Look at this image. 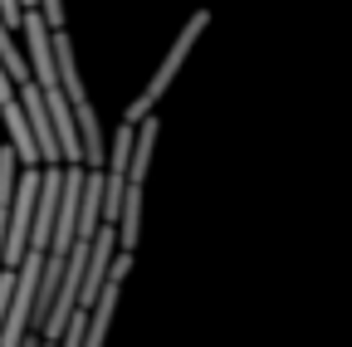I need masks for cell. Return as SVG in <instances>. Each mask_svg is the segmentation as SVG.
<instances>
[{
  "mask_svg": "<svg viewBox=\"0 0 352 347\" xmlns=\"http://www.w3.org/2000/svg\"><path fill=\"white\" fill-rule=\"evenodd\" d=\"M39 171H44V166H20V181H15V201H10V235H6V269H10V274L20 269V259L30 254V225H34Z\"/></svg>",
  "mask_w": 352,
  "mask_h": 347,
  "instance_id": "2",
  "label": "cell"
},
{
  "mask_svg": "<svg viewBox=\"0 0 352 347\" xmlns=\"http://www.w3.org/2000/svg\"><path fill=\"white\" fill-rule=\"evenodd\" d=\"M206 25H210V15H206V10H196V15L182 25V34H176V39H171V49H166V59H162V64H157V74L147 78V89L122 108V122H127V127H138V122H147V117L157 113V103H162V98H166V89H171V78L182 74L186 54L196 49V39L206 34Z\"/></svg>",
  "mask_w": 352,
  "mask_h": 347,
  "instance_id": "1",
  "label": "cell"
},
{
  "mask_svg": "<svg viewBox=\"0 0 352 347\" xmlns=\"http://www.w3.org/2000/svg\"><path fill=\"white\" fill-rule=\"evenodd\" d=\"M152 152H157V117L132 127V161H127V186H142L147 181V166H152Z\"/></svg>",
  "mask_w": 352,
  "mask_h": 347,
  "instance_id": "7",
  "label": "cell"
},
{
  "mask_svg": "<svg viewBox=\"0 0 352 347\" xmlns=\"http://www.w3.org/2000/svg\"><path fill=\"white\" fill-rule=\"evenodd\" d=\"M59 186H64V166H44V171H39V196H34V225H30V249H34V254H50L54 210H59Z\"/></svg>",
  "mask_w": 352,
  "mask_h": 347,
  "instance_id": "4",
  "label": "cell"
},
{
  "mask_svg": "<svg viewBox=\"0 0 352 347\" xmlns=\"http://www.w3.org/2000/svg\"><path fill=\"white\" fill-rule=\"evenodd\" d=\"M83 166H64V186H59V210H54V235H50V254L64 259L74 249V225H78V201H83Z\"/></svg>",
  "mask_w": 352,
  "mask_h": 347,
  "instance_id": "3",
  "label": "cell"
},
{
  "mask_svg": "<svg viewBox=\"0 0 352 347\" xmlns=\"http://www.w3.org/2000/svg\"><path fill=\"white\" fill-rule=\"evenodd\" d=\"M20 113H25V127H30V142H34V152H39V166H64V161H59L54 122H50V113H44V98H39L34 83H25V89H20Z\"/></svg>",
  "mask_w": 352,
  "mask_h": 347,
  "instance_id": "5",
  "label": "cell"
},
{
  "mask_svg": "<svg viewBox=\"0 0 352 347\" xmlns=\"http://www.w3.org/2000/svg\"><path fill=\"white\" fill-rule=\"evenodd\" d=\"M113 240H118V254L138 249V240H142V186H127L122 210H118V225H113Z\"/></svg>",
  "mask_w": 352,
  "mask_h": 347,
  "instance_id": "6",
  "label": "cell"
}]
</instances>
